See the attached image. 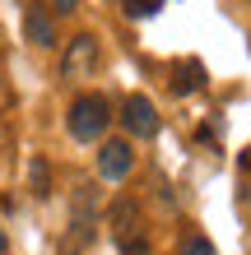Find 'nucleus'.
<instances>
[{
    "label": "nucleus",
    "instance_id": "20e7f679",
    "mask_svg": "<svg viewBox=\"0 0 251 255\" xmlns=\"http://www.w3.org/2000/svg\"><path fill=\"white\" fill-rule=\"evenodd\" d=\"M98 172H102V181H126V172H130V144L126 139H107L102 153H98Z\"/></svg>",
    "mask_w": 251,
    "mask_h": 255
},
{
    "label": "nucleus",
    "instance_id": "39448f33",
    "mask_svg": "<svg viewBox=\"0 0 251 255\" xmlns=\"http://www.w3.org/2000/svg\"><path fill=\"white\" fill-rule=\"evenodd\" d=\"M23 33L33 47H56V19L47 5H28L23 9Z\"/></svg>",
    "mask_w": 251,
    "mask_h": 255
},
{
    "label": "nucleus",
    "instance_id": "423d86ee",
    "mask_svg": "<svg viewBox=\"0 0 251 255\" xmlns=\"http://www.w3.org/2000/svg\"><path fill=\"white\" fill-rule=\"evenodd\" d=\"M112 228H116L121 251L135 255V232H140V209H135V200H116V209H112Z\"/></svg>",
    "mask_w": 251,
    "mask_h": 255
},
{
    "label": "nucleus",
    "instance_id": "ddd939ff",
    "mask_svg": "<svg viewBox=\"0 0 251 255\" xmlns=\"http://www.w3.org/2000/svg\"><path fill=\"white\" fill-rule=\"evenodd\" d=\"M5 246H9V242H5V228H0V255H5Z\"/></svg>",
    "mask_w": 251,
    "mask_h": 255
},
{
    "label": "nucleus",
    "instance_id": "7ed1b4c3",
    "mask_svg": "<svg viewBox=\"0 0 251 255\" xmlns=\"http://www.w3.org/2000/svg\"><path fill=\"white\" fill-rule=\"evenodd\" d=\"M121 126L135 134V139H154V134H158V107H154L149 98L130 93L126 107H121Z\"/></svg>",
    "mask_w": 251,
    "mask_h": 255
},
{
    "label": "nucleus",
    "instance_id": "6e6552de",
    "mask_svg": "<svg viewBox=\"0 0 251 255\" xmlns=\"http://www.w3.org/2000/svg\"><path fill=\"white\" fill-rule=\"evenodd\" d=\"M200 61H186L182 65V79H172V88H177V93H196V88H200Z\"/></svg>",
    "mask_w": 251,
    "mask_h": 255
},
{
    "label": "nucleus",
    "instance_id": "f257e3e1",
    "mask_svg": "<svg viewBox=\"0 0 251 255\" xmlns=\"http://www.w3.org/2000/svg\"><path fill=\"white\" fill-rule=\"evenodd\" d=\"M65 126H70V134H75V139H84V144L102 139V134H107V126H112V107H107V98H102V93H79L75 102H70Z\"/></svg>",
    "mask_w": 251,
    "mask_h": 255
},
{
    "label": "nucleus",
    "instance_id": "1a4fd4ad",
    "mask_svg": "<svg viewBox=\"0 0 251 255\" xmlns=\"http://www.w3.org/2000/svg\"><path fill=\"white\" fill-rule=\"evenodd\" d=\"M158 5H163V0H126V14H130V19H149Z\"/></svg>",
    "mask_w": 251,
    "mask_h": 255
},
{
    "label": "nucleus",
    "instance_id": "9b49d317",
    "mask_svg": "<svg viewBox=\"0 0 251 255\" xmlns=\"http://www.w3.org/2000/svg\"><path fill=\"white\" fill-rule=\"evenodd\" d=\"M33 195H47V162L33 158Z\"/></svg>",
    "mask_w": 251,
    "mask_h": 255
},
{
    "label": "nucleus",
    "instance_id": "0eeeda50",
    "mask_svg": "<svg viewBox=\"0 0 251 255\" xmlns=\"http://www.w3.org/2000/svg\"><path fill=\"white\" fill-rule=\"evenodd\" d=\"M98 61V47H93V37H75V51L65 56V74H79Z\"/></svg>",
    "mask_w": 251,
    "mask_h": 255
},
{
    "label": "nucleus",
    "instance_id": "f8f14e48",
    "mask_svg": "<svg viewBox=\"0 0 251 255\" xmlns=\"http://www.w3.org/2000/svg\"><path fill=\"white\" fill-rule=\"evenodd\" d=\"M75 5H79V0H56V9H65V14L75 9Z\"/></svg>",
    "mask_w": 251,
    "mask_h": 255
},
{
    "label": "nucleus",
    "instance_id": "f03ea898",
    "mask_svg": "<svg viewBox=\"0 0 251 255\" xmlns=\"http://www.w3.org/2000/svg\"><path fill=\"white\" fill-rule=\"evenodd\" d=\"M98 232V195L93 186H79L70 200V237H61V255H79Z\"/></svg>",
    "mask_w": 251,
    "mask_h": 255
},
{
    "label": "nucleus",
    "instance_id": "9d476101",
    "mask_svg": "<svg viewBox=\"0 0 251 255\" xmlns=\"http://www.w3.org/2000/svg\"><path fill=\"white\" fill-rule=\"evenodd\" d=\"M182 255H219V251H214V242H205V237H186Z\"/></svg>",
    "mask_w": 251,
    "mask_h": 255
}]
</instances>
